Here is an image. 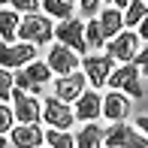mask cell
I'll return each instance as SVG.
<instances>
[{"label": "cell", "instance_id": "cell-22", "mask_svg": "<svg viewBox=\"0 0 148 148\" xmlns=\"http://www.w3.org/2000/svg\"><path fill=\"white\" fill-rule=\"evenodd\" d=\"M45 142H49V148H76L73 133H66V130H55V127H49V130H45Z\"/></svg>", "mask_w": 148, "mask_h": 148}, {"label": "cell", "instance_id": "cell-15", "mask_svg": "<svg viewBox=\"0 0 148 148\" xmlns=\"http://www.w3.org/2000/svg\"><path fill=\"white\" fill-rule=\"evenodd\" d=\"M97 21H100V30H103V39H106V42L124 30V15H121V9H112V6L100 9Z\"/></svg>", "mask_w": 148, "mask_h": 148}, {"label": "cell", "instance_id": "cell-31", "mask_svg": "<svg viewBox=\"0 0 148 148\" xmlns=\"http://www.w3.org/2000/svg\"><path fill=\"white\" fill-rule=\"evenodd\" d=\"M100 3H109L112 9H127V3H130V0H100Z\"/></svg>", "mask_w": 148, "mask_h": 148}, {"label": "cell", "instance_id": "cell-17", "mask_svg": "<svg viewBox=\"0 0 148 148\" xmlns=\"http://www.w3.org/2000/svg\"><path fill=\"white\" fill-rule=\"evenodd\" d=\"M103 133L106 130L100 124H85L82 130L73 136L76 139V148H103Z\"/></svg>", "mask_w": 148, "mask_h": 148}, {"label": "cell", "instance_id": "cell-2", "mask_svg": "<svg viewBox=\"0 0 148 148\" xmlns=\"http://www.w3.org/2000/svg\"><path fill=\"white\" fill-rule=\"evenodd\" d=\"M106 85H109L112 91H121V94H127L130 100H142V97H145L142 73H139V66H136V64H121V66H115Z\"/></svg>", "mask_w": 148, "mask_h": 148}, {"label": "cell", "instance_id": "cell-29", "mask_svg": "<svg viewBox=\"0 0 148 148\" xmlns=\"http://www.w3.org/2000/svg\"><path fill=\"white\" fill-rule=\"evenodd\" d=\"M136 130L148 139V115H139V118H136Z\"/></svg>", "mask_w": 148, "mask_h": 148}, {"label": "cell", "instance_id": "cell-6", "mask_svg": "<svg viewBox=\"0 0 148 148\" xmlns=\"http://www.w3.org/2000/svg\"><path fill=\"white\" fill-rule=\"evenodd\" d=\"M142 39L136 36V30H121L118 36H112L109 42H106V55L112 60H118V64H133V58H136V51L142 49Z\"/></svg>", "mask_w": 148, "mask_h": 148}, {"label": "cell", "instance_id": "cell-10", "mask_svg": "<svg viewBox=\"0 0 148 148\" xmlns=\"http://www.w3.org/2000/svg\"><path fill=\"white\" fill-rule=\"evenodd\" d=\"M49 70L51 73H58V76H70V73H76L79 66H82V60H79V55L73 49H66V45H60V42H55L49 49Z\"/></svg>", "mask_w": 148, "mask_h": 148}, {"label": "cell", "instance_id": "cell-19", "mask_svg": "<svg viewBox=\"0 0 148 148\" xmlns=\"http://www.w3.org/2000/svg\"><path fill=\"white\" fill-rule=\"evenodd\" d=\"M121 15H124V27H139V21L148 15L145 0H130V3H127V9L121 12Z\"/></svg>", "mask_w": 148, "mask_h": 148}, {"label": "cell", "instance_id": "cell-24", "mask_svg": "<svg viewBox=\"0 0 148 148\" xmlns=\"http://www.w3.org/2000/svg\"><path fill=\"white\" fill-rule=\"evenodd\" d=\"M15 88L21 91V94H30V97H39V100H42V85H33L24 73H15Z\"/></svg>", "mask_w": 148, "mask_h": 148}, {"label": "cell", "instance_id": "cell-12", "mask_svg": "<svg viewBox=\"0 0 148 148\" xmlns=\"http://www.w3.org/2000/svg\"><path fill=\"white\" fill-rule=\"evenodd\" d=\"M9 142L12 148H42L45 130L39 124H15L9 130Z\"/></svg>", "mask_w": 148, "mask_h": 148}, {"label": "cell", "instance_id": "cell-3", "mask_svg": "<svg viewBox=\"0 0 148 148\" xmlns=\"http://www.w3.org/2000/svg\"><path fill=\"white\" fill-rule=\"evenodd\" d=\"M103 148H148V139L127 121L109 124L103 133Z\"/></svg>", "mask_w": 148, "mask_h": 148}, {"label": "cell", "instance_id": "cell-5", "mask_svg": "<svg viewBox=\"0 0 148 148\" xmlns=\"http://www.w3.org/2000/svg\"><path fill=\"white\" fill-rule=\"evenodd\" d=\"M36 60V45L30 42H0V66L6 70H24L27 64Z\"/></svg>", "mask_w": 148, "mask_h": 148}, {"label": "cell", "instance_id": "cell-9", "mask_svg": "<svg viewBox=\"0 0 148 148\" xmlns=\"http://www.w3.org/2000/svg\"><path fill=\"white\" fill-rule=\"evenodd\" d=\"M42 121H45V124H51L55 130H70L73 121H76V115H73V106H70V103L51 97V100H45V103H42Z\"/></svg>", "mask_w": 148, "mask_h": 148}, {"label": "cell", "instance_id": "cell-7", "mask_svg": "<svg viewBox=\"0 0 148 148\" xmlns=\"http://www.w3.org/2000/svg\"><path fill=\"white\" fill-rule=\"evenodd\" d=\"M12 115H15V124H39L42 121V103L39 97H30V94L12 91Z\"/></svg>", "mask_w": 148, "mask_h": 148}, {"label": "cell", "instance_id": "cell-34", "mask_svg": "<svg viewBox=\"0 0 148 148\" xmlns=\"http://www.w3.org/2000/svg\"><path fill=\"white\" fill-rule=\"evenodd\" d=\"M145 6H148V0H145Z\"/></svg>", "mask_w": 148, "mask_h": 148}, {"label": "cell", "instance_id": "cell-28", "mask_svg": "<svg viewBox=\"0 0 148 148\" xmlns=\"http://www.w3.org/2000/svg\"><path fill=\"white\" fill-rule=\"evenodd\" d=\"M133 64L139 66V73H145V76H148V45L136 51V58H133Z\"/></svg>", "mask_w": 148, "mask_h": 148}, {"label": "cell", "instance_id": "cell-23", "mask_svg": "<svg viewBox=\"0 0 148 148\" xmlns=\"http://www.w3.org/2000/svg\"><path fill=\"white\" fill-rule=\"evenodd\" d=\"M12 91H15V73L0 66V103L12 100Z\"/></svg>", "mask_w": 148, "mask_h": 148}, {"label": "cell", "instance_id": "cell-30", "mask_svg": "<svg viewBox=\"0 0 148 148\" xmlns=\"http://www.w3.org/2000/svg\"><path fill=\"white\" fill-rule=\"evenodd\" d=\"M136 36H139V39H145V42H148V15L142 18V21H139V30H136Z\"/></svg>", "mask_w": 148, "mask_h": 148}, {"label": "cell", "instance_id": "cell-20", "mask_svg": "<svg viewBox=\"0 0 148 148\" xmlns=\"http://www.w3.org/2000/svg\"><path fill=\"white\" fill-rule=\"evenodd\" d=\"M21 73L30 79L33 85H45V82H49V76H51V70H49V64H45V60H33V64H27Z\"/></svg>", "mask_w": 148, "mask_h": 148}, {"label": "cell", "instance_id": "cell-14", "mask_svg": "<svg viewBox=\"0 0 148 148\" xmlns=\"http://www.w3.org/2000/svg\"><path fill=\"white\" fill-rule=\"evenodd\" d=\"M130 109H133V100L127 97V94H121V91H109V94L103 97V118L112 121V124L127 121Z\"/></svg>", "mask_w": 148, "mask_h": 148}, {"label": "cell", "instance_id": "cell-11", "mask_svg": "<svg viewBox=\"0 0 148 148\" xmlns=\"http://www.w3.org/2000/svg\"><path fill=\"white\" fill-rule=\"evenodd\" d=\"M88 88V79H85L82 70L70 73V76H58L55 79V97L64 100V103H70V100H79Z\"/></svg>", "mask_w": 148, "mask_h": 148}, {"label": "cell", "instance_id": "cell-27", "mask_svg": "<svg viewBox=\"0 0 148 148\" xmlns=\"http://www.w3.org/2000/svg\"><path fill=\"white\" fill-rule=\"evenodd\" d=\"M79 6H82V12L88 18H97V9H100V0H76Z\"/></svg>", "mask_w": 148, "mask_h": 148}, {"label": "cell", "instance_id": "cell-18", "mask_svg": "<svg viewBox=\"0 0 148 148\" xmlns=\"http://www.w3.org/2000/svg\"><path fill=\"white\" fill-rule=\"evenodd\" d=\"M39 9L49 18H60V21L73 18V3H66V0H39Z\"/></svg>", "mask_w": 148, "mask_h": 148}, {"label": "cell", "instance_id": "cell-4", "mask_svg": "<svg viewBox=\"0 0 148 148\" xmlns=\"http://www.w3.org/2000/svg\"><path fill=\"white\" fill-rule=\"evenodd\" d=\"M112 70H115V60L106 55V51H103V55L91 51V55L82 58V73H85V79H88V85H91L94 91H100L106 82H109Z\"/></svg>", "mask_w": 148, "mask_h": 148}, {"label": "cell", "instance_id": "cell-8", "mask_svg": "<svg viewBox=\"0 0 148 148\" xmlns=\"http://www.w3.org/2000/svg\"><path fill=\"white\" fill-rule=\"evenodd\" d=\"M55 39L60 45H66V49H73L79 55V51H88V42H85V21H79L76 15L66 18V21L55 24Z\"/></svg>", "mask_w": 148, "mask_h": 148}, {"label": "cell", "instance_id": "cell-26", "mask_svg": "<svg viewBox=\"0 0 148 148\" xmlns=\"http://www.w3.org/2000/svg\"><path fill=\"white\" fill-rule=\"evenodd\" d=\"M15 127V115H12V106L0 103V136H6V133Z\"/></svg>", "mask_w": 148, "mask_h": 148}, {"label": "cell", "instance_id": "cell-25", "mask_svg": "<svg viewBox=\"0 0 148 148\" xmlns=\"http://www.w3.org/2000/svg\"><path fill=\"white\" fill-rule=\"evenodd\" d=\"M0 3H9V9H15L18 15H33V12H39V0H0Z\"/></svg>", "mask_w": 148, "mask_h": 148}, {"label": "cell", "instance_id": "cell-13", "mask_svg": "<svg viewBox=\"0 0 148 148\" xmlns=\"http://www.w3.org/2000/svg\"><path fill=\"white\" fill-rule=\"evenodd\" d=\"M73 115H76V121H97L103 115V94L94 88H85V94L76 100Z\"/></svg>", "mask_w": 148, "mask_h": 148}, {"label": "cell", "instance_id": "cell-33", "mask_svg": "<svg viewBox=\"0 0 148 148\" xmlns=\"http://www.w3.org/2000/svg\"><path fill=\"white\" fill-rule=\"evenodd\" d=\"M66 3H76V0H66Z\"/></svg>", "mask_w": 148, "mask_h": 148}, {"label": "cell", "instance_id": "cell-16", "mask_svg": "<svg viewBox=\"0 0 148 148\" xmlns=\"http://www.w3.org/2000/svg\"><path fill=\"white\" fill-rule=\"evenodd\" d=\"M21 15L15 9H0V42H15Z\"/></svg>", "mask_w": 148, "mask_h": 148}, {"label": "cell", "instance_id": "cell-1", "mask_svg": "<svg viewBox=\"0 0 148 148\" xmlns=\"http://www.w3.org/2000/svg\"><path fill=\"white\" fill-rule=\"evenodd\" d=\"M18 42H30V45H49L51 39H55V24H51L49 15H39V12H33V15H24L21 24H18Z\"/></svg>", "mask_w": 148, "mask_h": 148}, {"label": "cell", "instance_id": "cell-21", "mask_svg": "<svg viewBox=\"0 0 148 148\" xmlns=\"http://www.w3.org/2000/svg\"><path fill=\"white\" fill-rule=\"evenodd\" d=\"M85 42H88V51L94 49H106V39H103V30H100V21L97 18H91L88 24H85Z\"/></svg>", "mask_w": 148, "mask_h": 148}, {"label": "cell", "instance_id": "cell-32", "mask_svg": "<svg viewBox=\"0 0 148 148\" xmlns=\"http://www.w3.org/2000/svg\"><path fill=\"white\" fill-rule=\"evenodd\" d=\"M6 142H9V139H6V136H0V148H6Z\"/></svg>", "mask_w": 148, "mask_h": 148}]
</instances>
